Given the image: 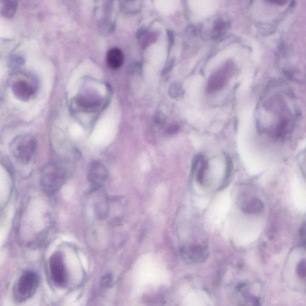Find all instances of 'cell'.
<instances>
[{
	"label": "cell",
	"instance_id": "1",
	"mask_svg": "<svg viewBox=\"0 0 306 306\" xmlns=\"http://www.w3.org/2000/svg\"><path fill=\"white\" fill-rule=\"evenodd\" d=\"M66 175L64 168L56 162H51L46 165L41 176L42 190L48 194H55L65 183Z\"/></svg>",
	"mask_w": 306,
	"mask_h": 306
},
{
	"label": "cell",
	"instance_id": "2",
	"mask_svg": "<svg viewBox=\"0 0 306 306\" xmlns=\"http://www.w3.org/2000/svg\"><path fill=\"white\" fill-rule=\"evenodd\" d=\"M38 143L34 137L26 134L18 136L10 145L12 154L20 163L28 164L36 150Z\"/></svg>",
	"mask_w": 306,
	"mask_h": 306
},
{
	"label": "cell",
	"instance_id": "3",
	"mask_svg": "<svg viewBox=\"0 0 306 306\" xmlns=\"http://www.w3.org/2000/svg\"><path fill=\"white\" fill-rule=\"evenodd\" d=\"M11 88L17 98L28 100L34 96L38 90V84L33 76L21 73L15 75L12 78Z\"/></svg>",
	"mask_w": 306,
	"mask_h": 306
},
{
	"label": "cell",
	"instance_id": "4",
	"mask_svg": "<svg viewBox=\"0 0 306 306\" xmlns=\"http://www.w3.org/2000/svg\"><path fill=\"white\" fill-rule=\"evenodd\" d=\"M39 278L34 272L28 271L18 280L14 287L15 298L19 302H24L32 298L38 288Z\"/></svg>",
	"mask_w": 306,
	"mask_h": 306
},
{
	"label": "cell",
	"instance_id": "5",
	"mask_svg": "<svg viewBox=\"0 0 306 306\" xmlns=\"http://www.w3.org/2000/svg\"><path fill=\"white\" fill-rule=\"evenodd\" d=\"M104 97L98 93L91 90H84L76 97V104L82 111L85 112H96L102 106Z\"/></svg>",
	"mask_w": 306,
	"mask_h": 306
},
{
	"label": "cell",
	"instance_id": "6",
	"mask_svg": "<svg viewBox=\"0 0 306 306\" xmlns=\"http://www.w3.org/2000/svg\"><path fill=\"white\" fill-rule=\"evenodd\" d=\"M50 270L52 280L56 286H65L67 281V273L62 254H54L50 259Z\"/></svg>",
	"mask_w": 306,
	"mask_h": 306
},
{
	"label": "cell",
	"instance_id": "7",
	"mask_svg": "<svg viewBox=\"0 0 306 306\" xmlns=\"http://www.w3.org/2000/svg\"><path fill=\"white\" fill-rule=\"evenodd\" d=\"M108 176V170L102 162L94 160L88 166V178L94 188H98L102 185Z\"/></svg>",
	"mask_w": 306,
	"mask_h": 306
},
{
	"label": "cell",
	"instance_id": "8",
	"mask_svg": "<svg viewBox=\"0 0 306 306\" xmlns=\"http://www.w3.org/2000/svg\"><path fill=\"white\" fill-rule=\"evenodd\" d=\"M208 166L209 164L207 159L202 154L197 155L192 161V172L200 185L204 184Z\"/></svg>",
	"mask_w": 306,
	"mask_h": 306
},
{
	"label": "cell",
	"instance_id": "9",
	"mask_svg": "<svg viewBox=\"0 0 306 306\" xmlns=\"http://www.w3.org/2000/svg\"><path fill=\"white\" fill-rule=\"evenodd\" d=\"M124 56L123 52L118 48H112L107 52V65L112 69H118L123 66Z\"/></svg>",
	"mask_w": 306,
	"mask_h": 306
},
{
	"label": "cell",
	"instance_id": "10",
	"mask_svg": "<svg viewBox=\"0 0 306 306\" xmlns=\"http://www.w3.org/2000/svg\"><path fill=\"white\" fill-rule=\"evenodd\" d=\"M293 194L296 206L302 210H306V189L298 180L294 183Z\"/></svg>",
	"mask_w": 306,
	"mask_h": 306
},
{
	"label": "cell",
	"instance_id": "11",
	"mask_svg": "<svg viewBox=\"0 0 306 306\" xmlns=\"http://www.w3.org/2000/svg\"><path fill=\"white\" fill-rule=\"evenodd\" d=\"M263 204L257 198L247 200L242 205V210L246 214H256L262 210Z\"/></svg>",
	"mask_w": 306,
	"mask_h": 306
},
{
	"label": "cell",
	"instance_id": "12",
	"mask_svg": "<svg viewBox=\"0 0 306 306\" xmlns=\"http://www.w3.org/2000/svg\"><path fill=\"white\" fill-rule=\"evenodd\" d=\"M17 2L14 1H6L2 2L1 14L6 18H11L14 16L17 9Z\"/></svg>",
	"mask_w": 306,
	"mask_h": 306
},
{
	"label": "cell",
	"instance_id": "13",
	"mask_svg": "<svg viewBox=\"0 0 306 306\" xmlns=\"http://www.w3.org/2000/svg\"><path fill=\"white\" fill-rule=\"evenodd\" d=\"M228 28V24L224 20H217L214 26L212 35L214 38L219 39L222 38L226 34Z\"/></svg>",
	"mask_w": 306,
	"mask_h": 306
},
{
	"label": "cell",
	"instance_id": "14",
	"mask_svg": "<svg viewBox=\"0 0 306 306\" xmlns=\"http://www.w3.org/2000/svg\"><path fill=\"white\" fill-rule=\"evenodd\" d=\"M296 274L302 280H306V260H302L300 262L296 268Z\"/></svg>",
	"mask_w": 306,
	"mask_h": 306
},
{
	"label": "cell",
	"instance_id": "15",
	"mask_svg": "<svg viewBox=\"0 0 306 306\" xmlns=\"http://www.w3.org/2000/svg\"><path fill=\"white\" fill-rule=\"evenodd\" d=\"M169 92L170 96L178 97L182 94V87L178 84H174L170 87Z\"/></svg>",
	"mask_w": 306,
	"mask_h": 306
},
{
	"label": "cell",
	"instance_id": "16",
	"mask_svg": "<svg viewBox=\"0 0 306 306\" xmlns=\"http://www.w3.org/2000/svg\"><path fill=\"white\" fill-rule=\"evenodd\" d=\"M226 158H226V162H227V170H226L224 184H227L228 180L230 178V174L232 168V159L230 158L229 157V156H228V157Z\"/></svg>",
	"mask_w": 306,
	"mask_h": 306
},
{
	"label": "cell",
	"instance_id": "17",
	"mask_svg": "<svg viewBox=\"0 0 306 306\" xmlns=\"http://www.w3.org/2000/svg\"><path fill=\"white\" fill-rule=\"evenodd\" d=\"M112 282V277L111 274H106L105 277L103 278L102 284L104 286H109L110 284Z\"/></svg>",
	"mask_w": 306,
	"mask_h": 306
},
{
	"label": "cell",
	"instance_id": "18",
	"mask_svg": "<svg viewBox=\"0 0 306 306\" xmlns=\"http://www.w3.org/2000/svg\"><path fill=\"white\" fill-rule=\"evenodd\" d=\"M179 130V127L176 125H172L167 128V133L168 134H175L178 132Z\"/></svg>",
	"mask_w": 306,
	"mask_h": 306
},
{
	"label": "cell",
	"instance_id": "19",
	"mask_svg": "<svg viewBox=\"0 0 306 306\" xmlns=\"http://www.w3.org/2000/svg\"><path fill=\"white\" fill-rule=\"evenodd\" d=\"M300 235L302 240L306 242V222L302 225L300 229Z\"/></svg>",
	"mask_w": 306,
	"mask_h": 306
},
{
	"label": "cell",
	"instance_id": "20",
	"mask_svg": "<svg viewBox=\"0 0 306 306\" xmlns=\"http://www.w3.org/2000/svg\"><path fill=\"white\" fill-rule=\"evenodd\" d=\"M269 3H273V4H276L278 5H283L284 3H286V1H283V0H275V1H268Z\"/></svg>",
	"mask_w": 306,
	"mask_h": 306
}]
</instances>
